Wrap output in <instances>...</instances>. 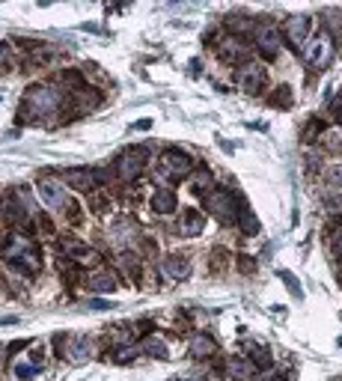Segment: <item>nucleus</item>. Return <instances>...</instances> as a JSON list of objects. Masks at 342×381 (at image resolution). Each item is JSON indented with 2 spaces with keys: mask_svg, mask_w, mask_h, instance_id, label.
Instances as JSON below:
<instances>
[{
  "mask_svg": "<svg viewBox=\"0 0 342 381\" xmlns=\"http://www.w3.org/2000/svg\"><path fill=\"white\" fill-rule=\"evenodd\" d=\"M63 250L75 259V265H78V262H80V265H96V262L101 259V254L96 247H87L84 242H75V238H63Z\"/></svg>",
  "mask_w": 342,
  "mask_h": 381,
  "instance_id": "nucleus-12",
  "label": "nucleus"
},
{
  "mask_svg": "<svg viewBox=\"0 0 342 381\" xmlns=\"http://www.w3.org/2000/svg\"><path fill=\"white\" fill-rule=\"evenodd\" d=\"M206 209L208 214H215V221H220L223 226H229L241 218V200L227 188H215L206 197Z\"/></svg>",
  "mask_w": 342,
  "mask_h": 381,
  "instance_id": "nucleus-4",
  "label": "nucleus"
},
{
  "mask_svg": "<svg viewBox=\"0 0 342 381\" xmlns=\"http://www.w3.org/2000/svg\"><path fill=\"white\" fill-rule=\"evenodd\" d=\"M330 254H334V259L342 265V226L334 230V235H330Z\"/></svg>",
  "mask_w": 342,
  "mask_h": 381,
  "instance_id": "nucleus-30",
  "label": "nucleus"
},
{
  "mask_svg": "<svg viewBox=\"0 0 342 381\" xmlns=\"http://www.w3.org/2000/svg\"><path fill=\"white\" fill-rule=\"evenodd\" d=\"M134 128H137V131H143V128H152V119H137V123H134Z\"/></svg>",
  "mask_w": 342,
  "mask_h": 381,
  "instance_id": "nucleus-38",
  "label": "nucleus"
},
{
  "mask_svg": "<svg viewBox=\"0 0 342 381\" xmlns=\"http://www.w3.org/2000/svg\"><path fill=\"white\" fill-rule=\"evenodd\" d=\"M87 286L92 292H104V295H111V292H116V277L108 271V268H96V271H90V277H87Z\"/></svg>",
  "mask_w": 342,
  "mask_h": 381,
  "instance_id": "nucleus-17",
  "label": "nucleus"
},
{
  "mask_svg": "<svg viewBox=\"0 0 342 381\" xmlns=\"http://www.w3.org/2000/svg\"><path fill=\"white\" fill-rule=\"evenodd\" d=\"M6 60H9V45H6V42H0V66H3Z\"/></svg>",
  "mask_w": 342,
  "mask_h": 381,
  "instance_id": "nucleus-36",
  "label": "nucleus"
},
{
  "mask_svg": "<svg viewBox=\"0 0 342 381\" xmlns=\"http://www.w3.org/2000/svg\"><path fill=\"white\" fill-rule=\"evenodd\" d=\"M327 179H330L334 185L342 188V164H334V167H330V170H327Z\"/></svg>",
  "mask_w": 342,
  "mask_h": 381,
  "instance_id": "nucleus-33",
  "label": "nucleus"
},
{
  "mask_svg": "<svg viewBox=\"0 0 342 381\" xmlns=\"http://www.w3.org/2000/svg\"><path fill=\"white\" fill-rule=\"evenodd\" d=\"M211 190H215V173H211V170H206V167H199V170H197V176L191 179V194L194 197H208L211 194Z\"/></svg>",
  "mask_w": 342,
  "mask_h": 381,
  "instance_id": "nucleus-19",
  "label": "nucleus"
},
{
  "mask_svg": "<svg viewBox=\"0 0 342 381\" xmlns=\"http://www.w3.org/2000/svg\"><path fill=\"white\" fill-rule=\"evenodd\" d=\"M152 212H155V214H173L176 212V194L170 188L155 190V194H152Z\"/></svg>",
  "mask_w": 342,
  "mask_h": 381,
  "instance_id": "nucleus-21",
  "label": "nucleus"
},
{
  "mask_svg": "<svg viewBox=\"0 0 342 381\" xmlns=\"http://www.w3.org/2000/svg\"><path fill=\"white\" fill-rule=\"evenodd\" d=\"M227 373L235 381H250L256 375V363L250 361V357H229V361H227Z\"/></svg>",
  "mask_w": 342,
  "mask_h": 381,
  "instance_id": "nucleus-18",
  "label": "nucleus"
},
{
  "mask_svg": "<svg viewBox=\"0 0 342 381\" xmlns=\"http://www.w3.org/2000/svg\"><path fill=\"white\" fill-rule=\"evenodd\" d=\"M13 373L18 381H30V378H36L42 373V363H30V361H15L13 366Z\"/></svg>",
  "mask_w": 342,
  "mask_h": 381,
  "instance_id": "nucleus-24",
  "label": "nucleus"
},
{
  "mask_svg": "<svg viewBox=\"0 0 342 381\" xmlns=\"http://www.w3.org/2000/svg\"><path fill=\"white\" fill-rule=\"evenodd\" d=\"M250 361L256 363V369H268L274 363V357H271V349H259V345H250Z\"/></svg>",
  "mask_w": 342,
  "mask_h": 381,
  "instance_id": "nucleus-26",
  "label": "nucleus"
},
{
  "mask_svg": "<svg viewBox=\"0 0 342 381\" xmlns=\"http://www.w3.org/2000/svg\"><path fill=\"white\" fill-rule=\"evenodd\" d=\"M161 271H164V277H167V280H187V277H191V271H194V265L185 256L170 254V256H164Z\"/></svg>",
  "mask_w": 342,
  "mask_h": 381,
  "instance_id": "nucleus-13",
  "label": "nucleus"
},
{
  "mask_svg": "<svg viewBox=\"0 0 342 381\" xmlns=\"http://www.w3.org/2000/svg\"><path fill=\"white\" fill-rule=\"evenodd\" d=\"M318 131H322V123H315V119H313V123L306 125V131H304V143H310V137L318 134Z\"/></svg>",
  "mask_w": 342,
  "mask_h": 381,
  "instance_id": "nucleus-34",
  "label": "nucleus"
},
{
  "mask_svg": "<svg viewBox=\"0 0 342 381\" xmlns=\"http://www.w3.org/2000/svg\"><path fill=\"white\" fill-rule=\"evenodd\" d=\"M143 352H146V354H152V357H158V361H167V345H164L158 337H146Z\"/></svg>",
  "mask_w": 342,
  "mask_h": 381,
  "instance_id": "nucleus-27",
  "label": "nucleus"
},
{
  "mask_svg": "<svg viewBox=\"0 0 342 381\" xmlns=\"http://www.w3.org/2000/svg\"><path fill=\"white\" fill-rule=\"evenodd\" d=\"M238 262H241V271H253V259L250 256H241Z\"/></svg>",
  "mask_w": 342,
  "mask_h": 381,
  "instance_id": "nucleus-37",
  "label": "nucleus"
},
{
  "mask_svg": "<svg viewBox=\"0 0 342 381\" xmlns=\"http://www.w3.org/2000/svg\"><path fill=\"white\" fill-rule=\"evenodd\" d=\"M289 92H292V90L286 87V83H283V87H277V90H274V95H271L268 102L274 104V107H289V104H292V95H289Z\"/></svg>",
  "mask_w": 342,
  "mask_h": 381,
  "instance_id": "nucleus-28",
  "label": "nucleus"
},
{
  "mask_svg": "<svg viewBox=\"0 0 342 381\" xmlns=\"http://www.w3.org/2000/svg\"><path fill=\"white\" fill-rule=\"evenodd\" d=\"M36 188H39V197H42V202L48 209H66L69 206V194H66V188L57 182L54 176H39V182H36Z\"/></svg>",
  "mask_w": 342,
  "mask_h": 381,
  "instance_id": "nucleus-8",
  "label": "nucleus"
},
{
  "mask_svg": "<svg viewBox=\"0 0 342 381\" xmlns=\"http://www.w3.org/2000/svg\"><path fill=\"white\" fill-rule=\"evenodd\" d=\"M247 51H250V48H247L244 36L229 33L218 42V54H220V60H227V63H241V60H247Z\"/></svg>",
  "mask_w": 342,
  "mask_h": 381,
  "instance_id": "nucleus-10",
  "label": "nucleus"
},
{
  "mask_svg": "<svg viewBox=\"0 0 342 381\" xmlns=\"http://www.w3.org/2000/svg\"><path fill=\"white\" fill-rule=\"evenodd\" d=\"M137 354L140 352L134 349V345H122V349H116V361H120V363H131Z\"/></svg>",
  "mask_w": 342,
  "mask_h": 381,
  "instance_id": "nucleus-31",
  "label": "nucleus"
},
{
  "mask_svg": "<svg viewBox=\"0 0 342 381\" xmlns=\"http://www.w3.org/2000/svg\"><path fill=\"white\" fill-rule=\"evenodd\" d=\"M191 170H194V158L187 152H182V149H164L158 176H167L170 182H179V179L191 176Z\"/></svg>",
  "mask_w": 342,
  "mask_h": 381,
  "instance_id": "nucleus-6",
  "label": "nucleus"
},
{
  "mask_svg": "<svg viewBox=\"0 0 342 381\" xmlns=\"http://www.w3.org/2000/svg\"><path fill=\"white\" fill-rule=\"evenodd\" d=\"M310 30H313L310 15H289L286 18V27H283V33H286V42L294 48V51H304V48H306Z\"/></svg>",
  "mask_w": 342,
  "mask_h": 381,
  "instance_id": "nucleus-7",
  "label": "nucleus"
},
{
  "mask_svg": "<svg viewBox=\"0 0 342 381\" xmlns=\"http://www.w3.org/2000/svg\"><path fill=\"white\" fill-rule=\"evenodd\" d=\"M75 95V111L78 113H90L99 104V92L96 90H84V92H72Z\"/></svg>",
  "mask_w": 342,
  "mask_h": 381,
  "instance_id": "nucleus-22",
  "label": "nucleus"
},
{
  "mask_svg": "<svg viewBox=\"0 0 342 381\" xmlns=\"http://www.w3.org/2000/svg\"><path fill=\"white\" fill-rule=\"evenodd\" d=\"M203 223H206L203 214H199L197 209H187L179 218V235L182 238H197L199 233H203Z\"/></svg>",
  "mask_w": 342,
  "mask_h": 381,
  "instance_id": "nucleus-16",
  "label": "nucleus"
},
{
  "mask_svg": "<svg viewBox=\"0 0 342 381\" xmlns=\"http://www.w3.org/2000/svg\"><path fill=\"white\" fill-rule=\"evenodd\" d=\"M69 357H72V361H78V363L90 361V357H92V345H90V340H87V337L72 340V349H69Z\"/></svg>",
  "mask_w": 342,
  "mask_h": 381,
  "instance_id": "nucleus-23",
  "label": "nucleus"
},
{
  "mask_svg": "<svg viewBox=\"0 0 342 381\" xmlns=\"http://www.w3.org/2000/svg\"><path fill=\"white\" fill-rule=\"evenodd\" d=\"M66 95L60 92V87H51V83H36V87H27L24 102H21V123L30 116H54L63 107Z\"/></svg>",
  "mask_w": 342,
  "mask_h": 381,
  "instance_id": "nucleus-1",
  "label": "nucleus"
},
{
  "mask_svg": "<svg viewBox=\"0 0 342 381\" xmlns=\"http://www.w3.org/2000/svg\"><path fill=\"white\" fill-rule=\"evenodd\" d=\"M265 81H268V71L259 63H244L241 71H238V83H241L244 92H262Z\"/></svg>",
  "mask_w": 342,
  "mask_h": 381,
  "instance_id": "nucleus-11",
  "label": "nucleus"
},
{
  "mask_svg": "<svg viewBox=\"0 0 342 381\" xmlns=\"http://www.w3.org/2000/svg\"><path fill=\"white\" fill-rule=\"evenodd\" d=\"M253 42H256V48H259V51H262L268 60L280 54V30H277L271 21L259 24V27L253 30Z\"/></svg>",
  "mask_w": 342,
  "mask_h": 381,
  "instance_id": "nucleus-9",
  "label": "nucleus"
},
{
  "mask_svg": "<svg viewBox=\"0 0 342 381\" xmlns=\"http://www.w3.org/2000/svg\"><path fill=\"white\" fill-rule=\"evenodd\" d=\"M120 265H122V271H128V277H131V280H140V271H143V265H140V259L134 254L122 250V254H120Z\"/></svg>",
  "mask_w": 342,
  "mask_h": 381,
  "instance_id": "nucleus-25",
  "label": "nucleus"
},
{
  "mask_svg": "<svg viewBox=\"0 0 342 381\" xmlns=\"http://www.w3.org/2000/svg\"><path fill=\"white\" fill-rule=\"evenodd\" d=\"M241 233L244 235H256L259 233V221H256V214L253 212H241Z\"/></svg>",
  "mask_w": 342,
  "mask_h": 381,
  "instance_id": "nucleus-29",
  "label": "nucleus"
},
{
  "mask_svg": "<svg viewBox=\"0 0 342 381\" xmlns=\"http://www.w3.org/2000/svg\"><path fill=\"white\" fill-rule=\"evenodd\" d=\"M280 277H283V280H286V283H289V289L294 292V298H304V292L298 289V280H294V277H292V274H289V271H280Z\"/></svg>",
  "mask_w": 342,
  "mask_h": 381,
  "instance_id": "nucleus-32",
  "label": "nucleus"
},
{
  "mask_svg": "<svg viewBox=\"0 0 342 381\" xmlns=\"http://www.w3.org/2000/svg\"><path fill=\"white\" fill-rule=\"evenodd\" d=\"M0 256H3L9 265L21 268L24 274H36L42 268V256H39V247L30 242L24 235H9L3 244H0Z\"/></svg>",
  "mask_w": 342,
  "mask_h": 381,
  "instance_id": "nucleus-2",
  "label": "nucleus"
},
{
  "mask_svg": "<svg viewBox=\"0 0 342 381\" xmlns=\"http://www.w3.org/2000/svg\"><path fill=\"white\" fill-rule=\"evenodd\" d=\"M330 111H334L336 116H342V90H339V95L334 99V104H330Z\"/></svg>",
  "mask_w": 342,
  "mask_h": 381,
  "instance_id": "nucleus-35",
  "label": "nucleus"
},
{
  "mask_svg": "<svg viewBox=\"0 0 342 381\" xmlns=\"http://www.w3.org/2000/svg\"><path fill=\"white\" fill-rule=\"evenodd\" d=\"M146 167H149V146H128L113 161V176L122 179V182H134V179L143 176Z\"/></svg>",
  "mask_w": 342,
  "mask_h": 381,
  "instance_id": "nucleus-5",
  "label": "nucleus"
},
{
  "mask_svg": "<svg viewBox=\"0 0 342 381\" xmlns=\"http://www.w3.org/2000/svg\"><path fill=\"white\" fill-rule=\"evenodd\" d=\"M334 54H336V39H334V33H330L327 27L318 30L310 39V45L304 48V60H306V66H310L313 71L327 69L330 63H334Z\"/></svg>",
  "mask_w": 342,
  "mask_h": 381,
  "instance_id": "nucleus-3",
  "label": "nucleus"
},
{
  "mask_svg": "<svg viewBox=\"0 0 342 381\" xmlns=\"http://www.w3.org/2000/svg\"><path fill=\"white\" fill-rule=\"evenodd\" d=\"M63 179L69 185H72L75 190H84V194H92L96 190V185H99V176H96V170H66L63 173Z\"/></svg>",
  "mask_w": 342,
  "mask_h": 381,
  "instance_id": "nucleus-14",
  "label": "nucleus"
},
{
  "mask_svg": "<svg viewBox=\"0 0 342 381\" xmlns=\"http://www.w3.org/2000/svg\"><path fill=\"white\" fill-rule=\"evenodd\" d=\"M218 349H220V345H218V340L211 337V333H197V337L191 340V349H187V352H191L194 361H208V357L218 354Z\"/></svg>",
  "mask_w": 342,
  "mask_h": 381,
  "instance_id": "nucleus-15",
  "label": "nucleus"
},
{
  "mask_svg": "<svg viewBox=\"0 0 342 381\" xmlns=\"http://www.w3.org/2000/svg\"><path fill=\"white\" fill-rule=\"evenodd\" d=\"M194 381H206V378H194Z\"/></svg>",
  "mask_w": 342,
  "mask_h": 381,
  "instance_id": "nucleus-39",
  "label": "nucleus"
},
{
  "mask_svg": "<svg viewBox=\"0 0 342 381\" xmlns=\"http://www.w3.org/2000/svg\"><path fill=\"white\" fill-rule=\"evenodd\" d=\"M111 238L116 244H131V238H137V223L131 218H120L111 226Z\"/></svg>",
  "mask_w": 342,
  "mask_h": 381,
  "instance_id": "nucleus-20",
  "label": "nucleus"
}]
</instances>
